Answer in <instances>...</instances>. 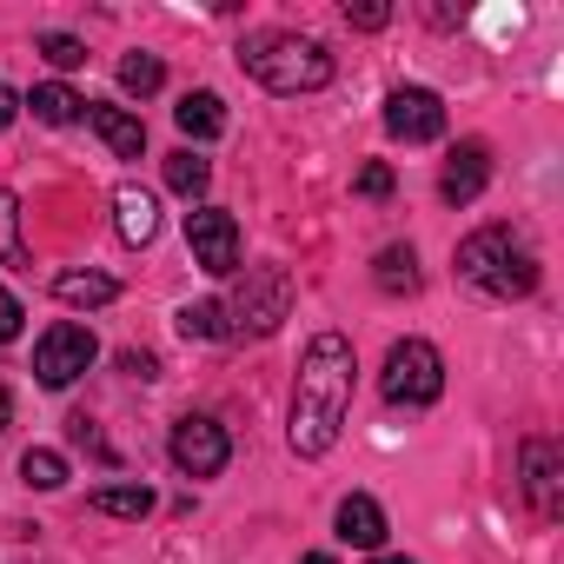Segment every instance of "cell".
<instances>
[{
  "mask_svg": "<svg viewBox=\"0 0 564 564\" xmlns=\"http://www.w3.org/2000/svg\"><path fill=\"white\" fill-rule=\"evenodd\" d=\"M372 286L392 293V300H399V293H419V252H412V246H386V252L372 259Z\"/></svg>",
  "mask_w": 564,
  "mask_h": 564,
  "instance_id": "e0dca14e",
  "label": "cell"
},
{
  "mask_svg": "<svg viewBox=\"0 0 564 564\" xmlns=\"http://www.w3.org/2000/svg\"><path fill=\"white\" fill-rule=\"evenodd\" d=\"M80 120L107 140L113 160H140V153H147V120H140V113H127V107H113V100H87Z\"/></svg>",
  "mask_w": 564,
  "mask_h": 564,
  "instance_id": "7c38bea8",
  "label": "cell"
},
{
  "mask_svg": "<svg viewBox=\"0 0 564 564\" xmlns=\"http://www.w3.org/2000/svg\"><path fill=\"white\" fill-rule=\"evenodd\" d=\"M166 186H173L180 199H206V186H213V160H206L199 147L166 153Z\"/></svg>",
  "mask_w": 564,
  "mask_h": 564,
  "instance_id": "d6986e66",
  "label": "cell"
},
{
  "mask_svg": "<svg viewBox=\"0 0 564 564\" xmlns=\"http://www.w3.org/2000/svg\"><path fill=\"white\" fill-rule=\"evenodd\" d=\"M87 505H94L100 518H133V524H140V518H147V511H153L160 498H153L147 485H100V491H94Z\"/></svg>",
  "mask_w": 564,
  "mask_h": 564,
  "instance_id": "ffe728a7",
  "label": "cell"
},
{
  "mask_svg": "<svg viewBox=\"0 0 564 564\" xmlns=\"http://www.w3.org/2000/svg\"><path fill=\"white\" fill-rule=\"evenodd\" d=\"M14 120H21V94H14V87H8V80H0V133H8V127H14Z\"/></svg>",
  "mask_w": 564,
  "mask_h": 564,
  "instance_id": "4dcf8cb0",
  "label": "cell"
},
{
  "mask_svg": "<svg viewBox=\"0 0 564 564\" xmlns=\"http://www.w3.org/2000/svg\"><path fill=\"white\" fill-rule=\"evenodd\" d=\"M21 319H28V313H21V300H14L8 286H0V346H8V339H21Z\"/></svg>",
  "mask_w": 564,
  "mask_h": 564,
  "instance_id": "f1b7e54d",
  "label": "cell"
},
{
  "mask_svg": "<svg viewBox=\"0 0 564 564\" xmlns=\"http://www.w3.org/2000/svg\"><path fill=\"white\" fill-rule=\"evenodd\" d=\"M54 300L61 306H113L120 300V279H107L94 265H67V272H54Z\"/></svg>",
  "mask_w": 564,
  "mask_h": 564,
  "instance_id": "9a60e30c",
  "label": "cell"
},
{
  "mask_svg": "<svg viewBox=\"0 0 564 564\" xmlns=\"http://www.w3.org/2000/svg\"><path fill=\"white\" fill-rule=\"evenodd\" d=\"M333 531H339L346 544H359V551H379V544H386V511H379V498H366V491L339 498Z\"/></svg>",
  "mask_w": 564,
  "mask_h": 564,
  "instance_id": "5bb4252c",
  "label": "cell"
},
{
  "mask_svg": "<svg viewBox=\"0 0 564 564\" xmlns=\"http://www.w3.org/2000/svg\"><path fill=\"white\" fill-rule=\"evenodd\" d=\"M386 21H392L386 0H359V8H346V28H359V34H372V28H386Z\"/></svg>",
  "mask_w": 564,
  "mask_h": 564,
  "instance_id": "83f0119b",
  "label": "cell"
},
{
  "mask_svg": "<svg viewBox=\"0 0 564 564\" xmlns=\"http://www.w3.org/2000/svg\"><path fill=\"white\" fill-rule=\"evenodd\" d=\"M120 372L127 379H160V359L153 352H120Z\"/></svg>",
  "mask_w": 564,
  "mask_h": 564,
  "instance_id": "f546056e",
  "label": "cell"
},
{
  "mask_svg": "<svg viewBox=\"0 0 564 564\" xmlns=\"http://www.w3.org/2000/svg\"><path fill=\"white\" fill-rule=\"evenodd\" d=\"M372 564H412V557H392V551H379V557H372Z\"/></svg>",
  "mask_w": 564,
  "mask_h": 564,
  "instance_id": "d6a6232c",
  "label": "cell"
},
{
  "mask_svg": "<svg viewBox=\"0 0 564 564\" xmlns=\"http://www.w3.org/2000/svg\"><path fill=\"white\" fill-rule=\"evenodd\" d=\"M352 386H359V359H352V339L339 333H319L300 359V386H293V452L300 458H326L352 419Z\"/></svg>",
  "mask_w": 564,
  "mask_h": 564,
  "instance_id": "6da1fadb",
  "label": "cell"
},
{
  "mask_svg": "<svg viewBox=\"0 0 564 564\" xmlns=\"http://www.w3.org/2000/svg\"><path fill=\"white\" fill-rule=\"evenodd\" d=\"M239 67L265 87V94H319L333 80V54L313 34H286V28H265L239 41Z\"/></svg>",
  "mask_w": 564,
  "mask_h": 564,
  "instance_id": "3957f363",
  "label": "cell"
},
{
  "mask_svg": "<svg viewBox=\"0 0 564 564\" xmlns=\"http://www.w3.org/2000/svg\"><path fill=\"white\" fill-rule=\"evenodd\" d=\"M173 120H180L186 140H219V133H226V100H219L213 87H199V94H186V100L173 107Z\"/></svg>",
  "mask_w": 564,
  "mask_h": 564,
  "instance_id": "2e32d148",
  "label": "cell"
},
{
  "mask_svg": "<svg viewBox=\"0 0 564 564\" xmlns=\"http://www.w3.org/2000/svg\"><path fill=\"white\" fill-rule=\"evenodd\" d=\"M180 339H226V313H219V300H193V306H180Z\"/></svg>",
  "mask_w": 564,
  "mask_h": 564,
  "instance_id": "603a6c76",
  "label": "cell"
},
{
  "mask_svg": "<svg viewBox=\"0 0 564 564\" xmlns=\"http://www.w3.org/2000/svg\"><path fill=\"white\" fill-rule=\"evenodd\" d=\"M379 392H386V405H405V412L438 405V392H445V359H438V346H432V339H399V346L386 352Z\"/></svg>",
  "mask_w": 564,
  "mask_h": 564,
  "instance_id": "5b68a950",
  "label": "cell"
},
{
  "mask_svg": "<svg viewBox=\"0 0 564 564\" xmlns=\"http://www.w3.org/2000/svg\"><path fill=\"white\" fill-rule=\"evenodd\" d=\"M352 193H359V199H392V166H386V160H366L359 180H352Z\"/></svg>",
  "mask_w": 564,
  "mask_h": 564,
  "instance_id": "4316f807",
  "label": "cell"
},
{
  "mask_svg": "<svg viewBox=\"0 0 564 564\" xmlns=\"http://www.w3.org/2000/svg\"><path fill=\"white\" fill-rule=\"evenodd\" d=\"M226 313V339H265L279 333V319L293 313V272L286 265H246V279L232 286Z\"/></svg>",
  "mask_w": 564,
  "mask_h": 564,
  "instance_id": "277c9868",
  "label": "cell"
},
{
  "mask_svg": "<svg viewBox=\"0 0 564 564\" xmlns=\"http://www.w3.org/2000/svg\"><path fill=\"white\" fill-rule=\"evenodd\" d=\"M120 87H127L133 100H153V94L166 87V67H160V54H127V61H120Z\"/></svg>",
  "mask_w": 564,
  "mask_h": 564,
  "instance_id": "44dd1931",
  "label": "cell"
},
{
  "mask_svg": "<svg viewBox=\"0 0 564 564\" xmlns=\"http://www.w3.org/2000/svg\"><path fill=\"white\" fill-rule=\"evenodd\" d=\"M386 133L405 147H432L445 133V100L432 87H392L386 94Z\"/></svg>",
  "mask_w": 564,
  "mask_h": 564,
  "instance_id": "30bf717a",
  "label": "cell"
},
{
  "mask_svg": "<svg viewBox=\"0 0 564 564\" xmlns=\"http://www.w3.org/2000/svg\"><path fill=\"white\" fill-rule=\"evenodd\" d=\"M166 452H173V465H180L186 478H219V471H226V458H232V438H226V425H219V419L186 412V419L173 425Z\"/></svg>",
  "mask_w": 564,
  "mask_h": 564,
  "instance_id": "ba28073f",
  "label": "cell"
},
{
  "mask_svg": "<svg viewBox=\"0 0 564 564\" xmlns=\"http://www.w3.org/2000/svg\"><path fill=\"white\" fill-rule=\"evenodd\" d=\"M8 419H14V399H8V386H0V432H8Z\"/></svg>",
  "mask_w": 564,
  "mask_h": 564,
  "instance_id": "1f68e13d",
  "label": "cell"
},
{
  "mask_svg": "<svg viewBox=\"0 0 564 564\" xmlns=\"http://www.w3.org/2000/svg\"><path fill=\"white\" fill-rule=\"evenodd\" d=\"M94 359H100V339H94L87 326L61 319V326H47V333H41V346H34V379H41L47 392H67Z\"/></svg>",
  "mask_w": 564,
  "mask_h": 564,
  "instance_id": "52a82bcc",
  "label": "cell"
},
{
  "mask_svg": "<svg viewBox=\"0 0 564 564\" xmlns=\"http://www.w3.org/2000/svg\"><path fill=\"white\" fill-rule=\"evenodd\" d=\"M186 246H193V265L213 272V279H232L239 272V219L219 213V206H193L186 213Z\"/></svg>",
  "mask_w": 564,
  "mask_h": 564,
  "instance_id": "9c48e42d",
  "label": "cell"
},
{
  "mask_svg": "<svg viewBox=\"0 0 564 564\" xmlns=\"http://www.w3.org/2000/svg\"><path fill=\"white\" fill-rule=\"evenodd\" d=\"M67 432H74V445H80V452H94L100 465H120V452H113V445L100 438V425H94L87 412H74V419H67Z\"/></svg>",
  "mask_w": 564,
  "mask_h": 564,
  "instance_id": "484cf974",
  "label": "cell"
},
{
  "mask_svg": "<svg viewBox=\"0 0 564 564\" xmlns=\"http://www.w3.org/2000/svg\"><path fill=\"white\" fill-rule=\"evenodd\" d=\"M0 265H28V239H21V193L0 186Z\"/></svg>",
  "mask_w": 564,
  "mask_h": 564,
  "instance_id": "7402d4cb",
  "label": "cell"
},
{
  "mask_svg": "<svg viewBox=\"0 0 564 564\" xmlns=\"http://www.w3.org/2000/svg\"><path fill=\"white\" fill-rule=\"evenodd\" d=\"M28 113H34L41 127H74V120L87 113V100H80L74 87H61V80H47V87H34V94H28Z\"/></svg>",
  "mask_w": 564,
  "mask_h": 564,
  "instance_id": "ac0fdd59",
  "label": "cell"
},
{
  "mask_svg": "<svg viewBox=\"0 0 564 564\" xmlns=\"http://www.w3.org/2000/svg\"><path fill=\"white\" fill-rule=\"evenodd\" d=\"M113 226H120L127 246H153L160 239V199L147 186H120L113 193Z\"/></svg>",
  "mask_w": 564,
  "mask_h": 564,
  "instance_id": "4fadbf2b",
  "label": "cell"
},
{
  "mask_svg": "<svg viewBox=\"0 0 564 564\" xmlns=\"http://www.w3.org/2000/svg\"><path fill=\"white\" fill-rule=\"evenodd\" d=\"M485 180H491V147L485 140H458L452 160H445V173H438V199L445 206H471L485 193Z\"/></svg>",
  "mask_w": 564,
  "mask_h": 564,
  "instance_id": "8fae6325",
  "label": "cell"
},
{
  "mask_svg": "<svg viewBox=\"0 0 564 564\" xmlns=\"http://www.w3.org/2000/svg\"><path fill=\"white\" fill-rule=\"evenodd\" d=\"M34 54H41L47 67H61V74L87 67V41H74V34H41V41H34Z\"/></svg>",
  "mask_w": 564,
  "mask_h": 564,
  "instance_id": "d4e9b609",
  "label": "cell"
},
{
  "mask_svg": "<svg viewBox=\"0 0 564 564\" xmlns=\"http://www.w3.org/2000/svg\"><path fill=\"white\" fill-rule=\"evenodd\" d=\"M458 279L485 300H531L538 293V252L511 226H478L458 239Z\"/></svg>",
  "mask_w": 564,
  "mask_h": 564,
  "instance_id": "7a4b0ae2",
  "label": "cell"
},
{
  "mask_svg": "<svg viewBox=\"0 0 564 564\" xmlns=\"http://www.w3.org/2000/svg\"><path fill=\"white\" fill-rule=\"evenodd\" d=\"M21 478H28L34 491H61V485H67V458L47 452V445H34V452L21 458Z\"/></svg>",
  "mask_w": 564,
  "mask_h": 564,
  "instance_id": "cb8c5ba5",
  "label": "cell"
},
{
  "mask_svg": "<svg viewBox=\"0 0 564 564\" xmlns=\"http://www.w3.org/2000/svg\"><path fill=\"white\" fill-rule=\"evenodd\" d=\"M300 564H339V557H326V551H313V557H300Z\"/></svg>",
  "mask_w": 564,
  "mask_h": 564,
  "instance_id": "836d02e7",
  "label": "cell"
},
{
  "mask_svg": "<svg viewBox=\"0 0 564 564\" xmlns=\"http://www.w3.org/2000/svg\"><path fill=\"white\" fill-rule=\"evenodd\" d=\"M518 491H524V505H531L544 524L564 518V445H557V438L531 432V438L518 445Z\"/></svg>",
  "mask_w": 564,
  "mask_h": 564,
  "instance_id": "8992f818",
  "label": "cell"
}]
</instances>
